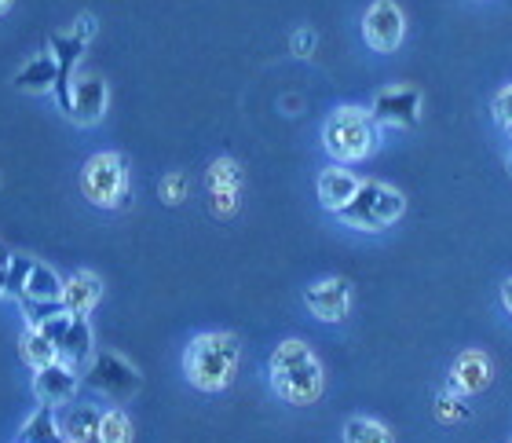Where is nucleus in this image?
Instances as JSON below:
<instances>
[{
    "instance_id": "obj_28",
    "label": "nucleus",
    "mask_w": 512,
    "mask_h": 443,
    "mask_svg": "<svg viewBox=\"0 0 512 443\" xmlns=\"http://www.w3.org/2000/svg\"><path fill=\"white\" fill-rule=\"evenodd\" d=\"M8 271H11V257L0 253V297H8Z\"/></svg>"
},
{
    "instance_id": "obj_27",
    "label": "nucleus",
    "mask_w": 512,
    "mask_h": 443,
    "mask_svg": "<svg viewBox=\"0 0 512 443\" xmlns=\"http://www.w3.org/2000/svg\"><path fill=\"white\" fill-rule=\"evenodd\" d=\"M293 55H300V59H308L311 52H315V30H308V26H300L297 33H293Z\"/></svg>"
},
{
    "instance_id": "obj_9",
    "label": "nucleus",
    "mask_w": 512,
    "mask_h": 443,
    "mask_svg": "<svg viewBox=\"0 0 512 443\" xmlns=\"http://www.w3.org/2000/svg\"><path fill=\"white\" fill-rule=\"evenodd\" d=\"M421 107H425V99L421 92L410 85H388L381 88L374 96V121L381 129H414L417 121H421Z\"/></svg>"
},
{
    "instance_id": "obj_5",
    "label": "nucleus",
    "mask_w": 512,
    "mask_h": 443,
    "mask_svg": "<svg viewBox=\"0 0 512 443\" xmlns=\"http://www.w3.org/2000/svg\"><path fill=\"white\" fill-rule=\"evenodd\" d=\"M81 195L96 209H121L128 202V158L118 151L92 154L81 169Z\"/></svg>"
},
{
    "instance_id": "obj_12",
    "label": "nucleus",
    "mask_w": 512,
    "mask_h": 443,
    "mask_svg": "<svg viewBox=\"0 0 512 443\" xmlns=\"http://www.w3.org/2000/svg\"><path fill=\"white\" fill-rule=\"evenodd\" d=\"M81 389V374L70 370L66 363H55V367H44L33 374V396L41 400V407H63L70 403Z\"/></svg>"
},
{
    "instance_id": "obj_3",
    "label": "nucleus",
    "mask_w": 512,
    "mask_h": 443,
    "mask_svg": "<svg viewBox=\"0 0 512 443\" xmlns=\"http://www.w3.org/2000/svg\"><path fill=\"white\" fill-rule=\"evenodd\" d=\"M322 147L333 162H363L381 147V125L366 107H337L322 125Z\"/></svg>"
},
{
    "instance_id": "obj_22",
    "label": "nucleus",
    "mask_w": 512,
    "mask_h": 443,
    "mask_svg": "<svg viewBox=\"0 0 512 443\" xmlns=\"http://www.w3.org/2000/svg\"><path fill=\"white\" fill-rule=\"evenodd\" d=\"M344 443H395L388 425L377 418H348L344 422Z\"/></svg>"
},
{
    "instance_id": "obj_16",
    "label": "nucleus",
    "mask_w": 512,
    "mask_h": 443,
    "mask_svg": "<svg viewBox=\"0 0 512 443\" xmlns=\"http://www.w3.org/2000/svg\"><path fill=\"white\" fill-rule=\"evenodd\" d=\"M55 85H59V63H55V55L48 48L37 52L33 59H26L19 66V74H15V88L26 92V96H48V92H55Z\"/></svg>"
},
{
    "instance_id": "obj_7",
    "label": "nucleus",
    "mask_w": 512,
    "mask_h": 443,
    "mask_svg": "<svg viewBox=\"0 0 512 443\" xmlns=\"http://www.w3.org/2000/svg\"><path fill=\"white\" fill-rule=\"evenodd\" d=\"M81 378H85L88 389H96L99 396H107L114 403L132 400L139 392V385H143L139 370L125 356H118V352H96V359L88 363V370Z\"/></svg>"
},
{
    "instance_id": "obj_29",
    "label": "nucleus",
    "mask_w": 512,
    "mask_h": 443,
    "mask_svg": "<svg viewBox=\"0 0 512 443\" xmlns=\"http://www.w3.org/2000/svg\"><path fill=\"white\" fill-rule=\"evenodd\" d=\"M502 304H505V312L512 315V279L502 282Z\"/></svg>"
},
{
    "instance_id": "obj_30",
    "label": "nucleus",
    "mask_w": 512,
    "mask_h": 443,
    "mask_svg": "<svg viewBox=\"0 0 512 443\" xmlns=\"http://www.w3.org/2000/svg\"><path fill=\"white\" fill-rule=\"evenodd\" d=\"M11 4H15V0H0V15H8V11H11Z\"/></svg>"
},
{
    "instance_id": "obj_17",
    "label": "nucleus",
    "mask_w": 512,
    "mask_h": 443,
    "mask_svg": "<svg viewBox=\"0 0 512 443\" xmlns=\"http://www.w3.org/2000/svg\"><path fill=\"white\" fill-rule=\"evenodd\" d=\"M99 297H103V282H99V275H92V271H74L63 286V312L88 319V312L99 304Z\"/></svg>"
},
{
    "instance_id": "obj_13",
    "label": "nucleus",
    "mask_w": 512,
    "mask_h": 443,
    "mask_svg": "<svg viewBox=\"0 0 512 443\" xmlns=\"http://www.w3.org/2000/svg\"><path fill=\"white\" fill-rule=\"evenodd\" d=\"M209 195H213V213L216 217H231L238 209V191H242V169L235 158H216L209 165Z\"/></svg>"
},
{
    "instance_id": "obj_25",
    "label": "nucleus",
    "mask_w": 512,
    "mask_h": 443,
    "mask_svg": "<svg viewBox=\"0 0 512 443\" xmlns=\"http://www.w3.org/2000/svg\"><path fill=\"white\" fill-rule=\"evenodd\" d=\"M436 414H439V422H454V418H469V411L461 407L458 396H450V392H443L436 400Z\"/></svg>"
},
{
    "instance_id": "obj_1",
    "label": "nucleus",
    "mask_w": 512,
    "mask_h": 443,
    "mask_svg": "<svg viewBox=\"0 0 512 443\" xmlns=\"http://www.w3.org/2000/svg\"><path fill=\"white\" fill-rule=\"evenodd\" d=\"M267 374H271V385L286 403L293 407H311L319 403L322 389H326V374H322V363L315 359L304 341L289 337L271 352L267 359Z\"/></svg>"
},
{
    "instance_id": "obj_10",
    "label": "nucleus",
    "mask_w": 512,
    "mask_h": 443,
    "mask_svg": "<svg viewBox=\"0 0 512 443\" xmlns=\"http://www.w3.org/2000/svg\"><path fill=\"white\" fill-rule=\"evenodd\" d=\"M403 33H406V19H403V8L395 4V0H374L363 15V41L374 48V52L388 55L395 52L399 44H403Z\"/></svg>"
},
{
    "instance_id": "obj_18",
    "label": "nucleus",
    "mask_w": 512,
    "mask_h": 443,
    "mask_svg": "<svg viewBox=\"0 0 512 443\" xmlns=\"http://www.w3.org/2000/svg\"><path fill=\"white\" fill-rule=\"evenodd\" d=\"M359 176H352L348 169H322L319 176V202L322 209H330V213H341V209H348V202L355 198V191H359Z\"/></svg>"
},
{
    "instance_id": "obj_11",
    "label": "nucleus",
    "mask_w": 512,
    "mask_h": 443,
    "mask_svg": "<svg viewBox=\"0 0 512 443\" xmlns=\"http://www.w3.org/2000/svg\"><path fill=\"white\" fill-rule=\"evenodd\" d=\"M308 312L322 323H341L352 312V282L348 279H319L304 293Z\"/></svg>"
},
{
    "instance_id": "obj_2",
    "label": "nucleus",
    "mask_w": 512,
    "mask_h": 443,
    "mask_svg": "<svg viewBox=\"0 0 512 443\" xmlns=\"http://www.w3.org/2000/svg\"><path fill=\"white\" fill-rule=\"evenodd\" d=\"M242 345L227 330H209L198 334L183 352V374L198 392H224L238 374Z\"/></svg>"
},
{
    "instance_id": "obj_4",
    "label": "nucleus",
    "mask_w": 512,
    "mask_h": 443,
    "mask_svg": "<svg viewBox=\"0 0 512 443\" xmlns=\"http://www.w3.org/2000/svg\"><path fill=\"white\" fill-rule=\"evenodd\" d=\"M406 209V198L395 191V187L381 184V180H363L355 198L348 202V209H341L337 217L341 224L355 227V231H384V227H392L395 220L403 217Z\"/></svg>"
},
{
    "instance_id": "obj_8",
    "label": "nucleus",
    "mask_w": 512,
    "mask_h": 443,
    "mask_svg": "<svg viewBox=\"0 0 512 443\" xmlns=\"http://www.w3.org/2000/svg\"><path fill=\"white\" fill-rule=\"evenodd\" d=\"M107 99H110V92H107V81H103V77L99 74H74L70 92H66V103L59 110H63L74 125L88 129V125L103 121V114H107Z\"/></svg>"
},
{
    "instance_id": "obj_32",
    "label": "nucleus",
    "mask_w": 512,
    "mask_h": 443,
    "mask_svg": "<svg viewBox=\"0 0 512 443\" xmlns=\"http://www.w3.org/2000/svg\"><path fill=\"white\" fill-rule=\"evenodd\" d=\"M505 132H509V136H512V125H509V129H505Z\"/></svg>"
},
{
    "instance_id": "obj_19",
    "label": "nucleus",
    "mask_w": 512,
    "mask_h": 443,
    "mask_svg": "<svg viewBox=\"0 0 512 443\" xmlns=\"http://www.w3.org/2000/svg\"><path fill=\"white\" fill-rule=\"evenodd\" d=\"M99 425H103V411L88 407V403H70L59 418V433L66 443H92L99 440Z\"/></svg>"
},
{
    "instance_id": "obj_20",
    "label": "nucleus",
    "mask_w": 512,
    "mask_h": 443,
    "mask_svg": "<svg viewBox=\"0 0 512 443\" xmlns=\"http://www.w3.org/2000/svg\"><path fill=\"white\" fill-rule=\"evenodd\" d=\"M19 352L33 374L59 363V348L52 345V337L44 334L41 326H26V334H22V341H19Z\"/></svg>"
},
{
    "instance_id": "obj_15",
    "label": "nucleus",
    "mask_w": 512,
    "mask_h": 443,
    "mask_svg": "<svg viewBox=\"0 0 512 443\" xmlns=\"http://www.w3.org/2000/svg\"><path fill=\"white\" fill-rule=\"evenodd\" d=\"M92 359H96V341H92V326H88V319L74 315V319H70V326H66L63 341H59V363H66V367L77 370V374H85Z\"/></svg>"
},
{
    "instance_id": "obj_24",
    "label": "nucleus",
    "mask_w": 512,
    "mask_h": 443,
    "mask_svg": "<svg viewBox=\"0 0 512 443\" xmlns=\"http://www.w3.org/2000/svg\"><path fill=\"white\" fill-rule=\"evenodd\" d=\"M183 195H187V180H183L180 173H169L165 180H161V198H165L169 206H180Z\"/></svg>"
},
{
    "instance_id": "obj_21",
    "label": "nucleus",
    "mask_w": 512,
    "mask_h": 443,
    "mask_svg": "<svg viewBox=\"0 0 512 443\" xmlns=\"http://www.w3.org/2000/svg\"><path fill=\"white\" fill-rule=\"evenodd\" d=\"M19 443H66L63 433H59L55 407H41L37 414H30L26 425L19 429Z\"/></svg>"
},
{
    "instance_id": "obj_6",
    "label": "nucleus",
    "mask_w": 512,
    "mask_h": 443,
    "mask_svg": "<svg viewBox=\"0 0 512 443\" xmlns=\"http://www.w3.org/2000/svg\"><path fill=\"white\" fill-rule=\"evenodd\" d=\"M63 286L66 282L41 260L22 257V253L11 257L8 297H15L22 308H30V304H63Z\"/></svg>"
},
{
    "instance_id": "obj_26",
    "label": "nucleus",
    "mask_w": 512,
    "mask_h": 443,
    "mask_svg": "<svg viewBox=\"0 0 512 443\" xmlns=\"http://www.w3.org/2000/svg\"><path fill=\"white\" fill-rule=\"evenodd\" d=\"M494 118H498L502 129H509L512 125V85H505L502 92L494 96Z\"/></svg>"
},
{
    "instance_id": "obj_14",
    "label": "nucleus",
    "mask_w": 512,
    "mask_h": 443,
    "mask_svg": "<svg viewBox=\"0 0 512 443\" xmlns=\"http://www.w3.org/2000/svg\"><path fill=\"white\" fill-rule=\"evenodd\" d=\"M487 385H491V359L483 356V352H476V348L461 352V356L454 359L447 389L454 392V396H476V392H483Z\"/></svg>"
},
{
    "instance_id": "obj_31",
    "label": "nucleus",
    "mask_w": 512,
    "mask_h": 443,
    "mask_svg": "<svg viewBox=\"0 0 512 443\" xmlns=\"http://www.w3.org/2000/svg\"><path fill=\"white\" fill-rule=\"evenodd\" d=\"M505 165H509V176H512V154H509V162H505Z\"/></svg>"
},
{
    "instance_id": "obj_23",
    "label": "nucleus",
    "mask_w": 512,
    "mask_h": 443,
    "mask_svg": "<svg viewBox=\"0 0 512 443\" xmlns=\"http://www.w3.org/2000/svg\"><path fill=\"white\" fill-rule=\"evenodd\" d=\"M99 440L103 443H132V422H128V414L125 411H103Z\"/></svg>"
}]
</instances>
